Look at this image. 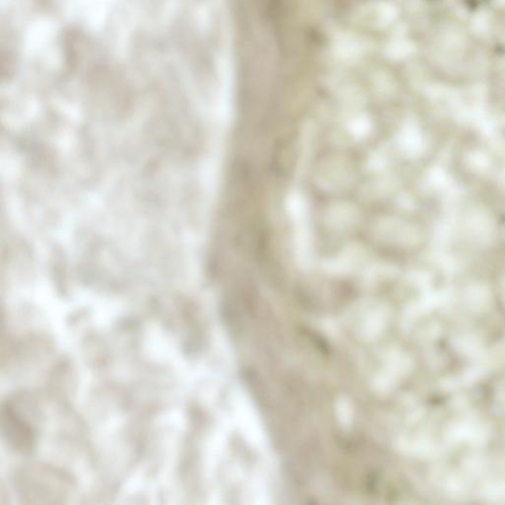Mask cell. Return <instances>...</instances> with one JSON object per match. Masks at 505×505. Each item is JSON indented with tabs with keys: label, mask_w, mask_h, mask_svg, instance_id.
Wrapping results in <instances>:
<instances>
[{
	"label": "cell",
	"mask_w": 505,
	"mask_h": 505,
	"mask_svg": "<svg viewBox=\"0 0 505 505\" xmlns=\"http://www.w3.org/2000/svg\"><path fill=\"white\" fill-rule=\"evenodd\" d=\"M1 433L12 449L23 454L30 453L37 441L35 427L9 400L1 405Z\"/></svg>",
	"instance_id": "cell-1"
}]
</instances>
